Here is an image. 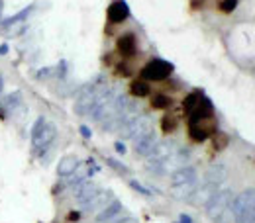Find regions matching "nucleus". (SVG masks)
Masks as SVG:
<instances>
[{
	"mask_svg": "<svg viewBox=\"0 0 255 223\" xmlns=\"http://www.w3.org/2000/svg\"><path fill=\"white\" fill-rule=\"evenodd\" d=\"M55 135H57V128H55V124H51L47 118L39 116V118L35 120V124H33V128H32L33 151H35L39 157H43V155L51 149V143L55 141Z\"/></svg>",
	"mask_w": 255,
	"mask_h": 223,
	"instance_id": "f257e3e1",
	"label": "nucleus"
},
{
	"mask_svg": "<svg viewBox=\"0 0 255 223\" xmlns=\"http://www.w3.org/2000/svg\"><path fill=\"white\" fill-rule=\"evenodd\" d=\"M230 216L236 223H250L255 216V188L240 192L230 206Z\"/></svg>",
	"mask_w": 255,
	"mask_h": 223,
	"instance_id": "f03ea898",
	"label": "nucleus"
},
{
	"mask_svg": "<svg viewBox=\"0 0 255 223\" xmlns=\"http://www.w3.org/2000/svg\"><path fill=\"white\" fill-rule=\"evenodd\" d=\"M232 200H234V194L230 188H220L216 192L206 204V216L212 220L214 223H226L228 216H230V206H232Z\"/></svg>",
	"mask_w": 255,
	"mask_h": 223,
	"instance_id": "7ed1b4c3",
	"label": "nucleus"
},
{
	"mask_svg": "<svg viewBox=\"0 0 255 223\" xmlns=\"http://www.w3.org/2000/svg\"><path fill=\"white\" fill-rule=\"evenodd\" d=\"M218 131L216 126V118H204V120H194L189 122V137H191L194 143H202L206 141L208 137H212L214 133Z\"/></svg>",
	"mask_w": 255,
	"mask_h": 223,
	"instance_id": "20e7f679",
	"label": "nucleus"
},
{
	"mask_svg": "<svg viewBox=\"0 0 255 223\" xmlns=\"http://www.w3.org/2000/svg\"><path fill=\"white\" fill-rule=\"evenodd\" d=\"M98 90H100V86H96V84H87L85 88H81V92L75 100V112L79 116H91V112L95 108Z\"/></svg>",
	"mask_w": 255,
	"mask_h": 223,
	"instance_id": "39448f33",
	"label": "nucleus"
},
{
	"mask_svg": "<svg viewBox=\"0 0 255 223\" xmlns=\"http://www.w3.org/2000/svg\"><path fill=\"white\" fill-rule=\"evenodd\" d=\"M173 73V65L163 59H151L149 63L143 65L141 69V78L143 80H165L167 76H171Z\"/></svg>",
	"mask_w": 255,
	"mask_h": 223,
	"instance_id": "423d86ee",
	"label": "nucleus"
},
{
	"mask_svg": "<svg viewBox=\"0 0 255 223\" xmlns=\"http://www.w3.org/2000/svg\"><path fill=\"white\" fill-rule=\"evenodd\" d=\"M98 194H100V188L96 186L95 182H89V180H85L79 186H75V200L83 210H87V206L95 200Z\"/></svg>",
	"mask_w": 255,
	"mask_h": 223,
	"instance_id": "0eeeda50",
	"label": "nucleus"
},
{
	"mask_svg": "<svg viewBox=\"0 0 255 223\" xmlns=\"http://www.w3.org/2000/svg\"><path fill=\"white\" fill-rule=\"evenodd\" d=\"M108 20L112 24H122L124 20H128L129 16V6L126 4V0H114L110 6H108Z\"/></svg>",
	"mask_w": 255,
	"mask_h": 223,
	"instance_id": "6e6552de",
	"label": "nucleus"
},
{
	"mask_svg": "<svg viewBox=\"0 0 255 223\" xmlns=\"http://www.w3.org/2000/svg\"><path fill=\"white\" fill-rule=\"evenodd\" d=\"M116 49L122 57H133L137 53V39L133 33H122L116 41Z\"/></svg>",
	"mask_w": 255,
	"mask_h": 223,
	"instance_id": "1a4fd4ad",
	"label": "nucleus"
},
{
	"mask_svg": "<svg viewBox=\"0 0 255 223\" xmlns=\"http://www.w3.org/2000/svg\"><path fill=\"white\" fill-rule=\"evenodd\" d=\"M157 143H159V139H157V137H155V133L151 131V133H147V135L139 137L137 141H133V145H135V153H137V155H141V157H149V155L155 151Z\"/></svg>",
	"mask_w": 255,
	"mask_h": 223,
	"instance_id": "9d476101",
	"label": "nucleus"
},
{
	"mask_svg": "<svg viewBox=\"0 0 255 223\" xmlns=\"http://www.w3.org/2000/svg\"><path fill=\"white\" fill-rule=\"evenodd\" d=\"M192 180H198V174H196V168L191 166V164H185V166L177 168V170L171 174V186L185 184V182H192Z\"/></svg>",
	"mask_w": 255,
	"mask_h": 223,
	"instance_id": "9b49d317",
	"label": "nucleus"
},
{
	"mask_svg": "<svg viewBox=\"0 0 255 223\" xmlns=\"http://www.w3.org/2000/svg\"><path fill=\"white\" fill-rule=\"evenodd\" d=\"M120 212H122V202L120 200H112L106 208H102L98 214H96V223H108L112 222V220H116L118 216H120Z\"/></svg>",
	"mask_w": 255,
	"mask_h": 223,
	"instance_id": "f8f14e48",
	"label": "nucleus"
},
{
	"mask_svg": "<svg viewBox=\"0 0 255 223\" xmlns=\"http://www.w3.org/2000/svg\"><path fill=\"white\" fill-rule=\"evenodd\" d=\"M79 166H81V160L77 159L75 155H67V157H63L57 162V174L63 176V178H69L79 170Z\"/></svg>",
	"mask_w": 255,
	"mask_h": 223,
	"instance_id": "ddd939ff",
	"label": "nucleus"
},
{
	"mask_svg": "<svg viewBox=\"0 0 255 223\" xmlns=\"http://www.w3.org/2000/svg\"><path fill=\"white\" fill-rule=\"evenodd\" d=\"M226 176H228V170H226L224 164H212V166L206 170V174H204V182L214 184V186L220 188L224 184V180H226Z\"/></svg>",
	"mask_w": 255,
	"mask_h": 223,
	"instance_id": "4468645a",
	"label": "nucleus"
},
{
	"mask_svg": "<svg viewBox=\"0 0 255 223\" xmlns=\"http://www.w3.org/2000/svg\"><path fill=\"white\" fill-rule=\"evenodd\" d=\"M129 92H131V96H135V98H145V96H149L151 88H149L147 80L139 78V80H131V84H129Z\"/></svg>",
	"mask_w": 255,
	"mask_h": 223,
	"instance_id": "2eb2a0df",
	"label": "nucleus"
},
{
	"mask_svg": "<svg viewBox=\"0 0 255 223\" xmlns=\"http://www.w3.org/2000/svg\"><path fill=\"white\" fill-rule=\"evenodd\" d=\"M2 104H4V108H6V112H14V110H18V108H22V94L18 92V90H14V92H10L8 96H4L2 98Z\"/></svg>",
	"mask_w": 255,
	"mask_h": 223,
	"instance_id": "dca6fc26",
	"label": "nucleus"
},
{
	"mask_svg": "<svg viewBox=\"0 0 255 223\" xmlns=\"http://www.w3.org/2000/svg\"><path fill=\"white\" fill-rule=\"evenodd\" d=\"M202 92H198V90H194V92H191V94H187V98H185V102H183V110H185V114L187 116H191L192 112H194V108L200 104V100H202Z\"/></svg>",
	"mask_w": 255,
	"mask_h": 223,
	"instance_id": "f3484780",
	"label": "nucleus"
},
{
	"mask_svg": "<svg viewBox=\"0 0 255 223\" xmlns=\"http://www.w3.org/2000/svg\"><path fill=\"white\" fill-rule=\"evenodd\" d=\"M32 10H33V4H30V6H26L24 10H20L18 14H14V16H10V18H6L4 20V28H10V26H14V24H18V22H24L30 14H32Z\"/></svg>",
	"mask_w": 255,
	"mask_h": 223,
	"instance_id": "a211bd4d",
	"label": "nucleus"
},
{
	"mask_svg": "<svg viewBox=\"0 0 255 223\" xmlns=\"http://www.w3.org/2000/svg\"><path fill=\"white\" fill-rule=\"evenodd\" d=\"M179 126V118L175 114H165L161 118V131L163 133H173Z\"/></svg>",
	"mask_w": 255,
	"mask_h": 223,
	"instance_id": "6ab92c4d",
	"label": "nucleus"
},
{
	"mask_svg": "<svg viewBox=\"0 0 255 223\" xmlns=\"http://www.w3.org/2000/svg\"><path fill=\"white\" fill-rule=\"evenodd\" d=\"M212 145H214L216 151H224V149L230 145V137H228L224 131H216V133L212 135Z\"/></svg>",
	"mask_w": 255,
	"mask_h": 223,
	"instance_id": "aec40b11",
	"label": "nucleus"
},
{
	"mask_svg": "<svg viewBox=\"0 0 255 223\" xmlns=\"http://www.w3.org/2000/svg\"><path fill=\"white\" fill-rule=\"evenodd\" d=\"M151 106H153L155 110H167V108L173 106V100L167 94H155L153 100H151Z\"/></svg>",
	"mask_w": 255,
	"mask_h": 223,
	"instance_id": "412c9836",
	"label": "nucleus"
},
{
	"mask_svg": "<svg viewBox=\"0 0 255 223\" xmlns=\"http://www.w3.org/2000/svg\"><path fill=\"white\" fill-rule=\"evenodd\" d=\"M218 8L226 14H230L238 8V0H218Z\"/></svg>",
	"mask_w": 255,
	"mask_h": 223,
	"instance_id": "4be33fe9",
	"label": "nucleus"
},
{
	"mask_svg": "<svg viewBox=\"0 0 255 223\" xmlns=\"http://www.w3.org/2000/svg\"><path fill=\"white\" fill-rule=\"evenodd\" d=\"M129 186H131V188H135L137 192H141L143 196H149V190H147L145 186H141L139 182H135V180H131V182H129Z\"/></svg>",
	"mask_w": 255,
	"mask_h": 223,
	"instance_id": "5701e85b",
	"label": "nucleus"
},
{
	"mask_svg": "<svg viewBox=\"0 0 255 223\" xmlns=\"http://www.w3.org/2000/svg\"><path fill=\"white\" fill-rule=\"evenodd\" d=\"M108 164H110V166H114V168H116V170H120V172H124V174H126V172H128V168H126V166H122V164H120V162H118V160H114V159H108Z\"/></svg>",
	"mask_w": 255,
	"mask_h": 223,
	"instance_id": "b1692460",
	"label": "nucleus"
},
{
	"mask_svg": "<svg viewBox=\"0 0 255 223\" xmlns=\"http://www.w3.org/2000/svg\"><path fill=\"white\" fill-rule=\"evenodd\" d=\"M108 223H137V220H133V218H120V220H112V222Z\"/></svg>",
	"mask_w": 255,
	"mask_h": 223,
	"instance_id": "393cba45",
	"label": "nucleus"
},
{
	"mask_svg": "<svg viewBox=\"0 0 255 223\" xmlns=\"http://www.w3.org/2000/svg\"><path fill=\"white\" fill-rule=\"evenodd\" d=\"M177 223H192L191 216H187V214H181V218H179V222Z\"/></svg>",
	"mask_w": 255,
	"mask_h": 223,
	"instance_id": "a878e982",
	"label": "nucleus"
},
{
	"mask_svg": "<svg viewBox=\"0 0 255 223\" xmlns=\"http://www.w3.org/2000/svg\"><path fill=\"white\" fill-rule=\"evenodd\" d=\"M81 133H83V137H91V131H89V128H85V126H81Z\"/></svg>",
	"mask_w": 255,
	"mask_h": 223,
	"instance_id": "bb28decb",
	"label": "nucleus"
},
{
	"mask_svg": "<svg viewBox=\"0 0 255 223\" xmlns=\"http://www.w3.org/2000/svg\"><path fill=\"white\" fill-rule=\"evenodd\" d=\"M8 53V43H2L0 45V55H6Z\"/></svg>",
	"mask_w": 255,
	"mask_h": 223,
	"instance_id": "cd10ccee",
	"label": "nucleus"
},
{
	"mask_svg": "<svg viewBox=\"0 0 255 223\" xmlns=\"http://www.w3.org/2000/svg\"><path fill=\"white\" fill-rule=\"evenodd\" d=\"M204 0H192V8H202Z\"/></svg>",
	"mask_w": 255,
	"mask_h": 223,
	"instance_id": "c85d7f7f",
	"label": "nucleus"
},
{
	"mask_svg": "<svg viewBox=\"0 0 255 223\" xmlns=\"http://www.w3.org/2000/svg\"><path fill=\"white\" fill-rule=\"evenodd\" d=\"M116 151H118V153H126V147H124L122 143H116Z\"/></svg>",
	"mask_w": 255,
	"mask_h": 223,
	"instance_id": "c756f323",
	"label": "nucleus"
},
{
	"mask_svg": "<svg viewBox=\"0 0 255 223\" xmlns=\"http://www.w3.org/2000/svg\"><path fill=\"white\" fill-rule=\"evenodd\" d=\"M75 220H79V214H69V222H75Z\"/></svg>",
	"mask_w": 255,
	"mask_h": 223,
	"instance_id": "7c9ffc66",
	"label": "nucleus"
},
{
	"mask_svg": "<svg viewBox=\"0 0 255 223\" xmlns=\"http://www.w3.org/2000/svg\"><path fill=\"white\" fill-rule=\"evenodd\" d=\"M2 88H4V78H2V74H0V96H2Z\"/></svg>",
	"mask_w": 255,
	"mask_h": 223,
	"instance_id": "2f4dec72",
	"label": "nucleus"
},
{
	"mask_svg": "<svg viewBox=\"0 0 255 223\" xmlns=\"http://www.w3.org/2000/svg\"><path fill=\"white\" fill-rule=\"evenodd\" d=\"M2 8H4V6H2V0H0V14H2Z\"/></svg>",
	"mask_w": 255,
	"mask_h": 223,
	"instance_id": "473e14b6",
	"label": "nucleus"
},
{
	"mask_svg": "<svg viewBox=\"0 0 255 223\" xmlns=\"http://www.w3.org/2000/svg\"><path fill=\"white\" fill-rule=\"evenodd\" d=\"M250 223H255V216H254V220H252V222H250Z\"/></svg>",
	"mask_w": 255,
	"mask_h": 223,
	"instance_id": "72a5a7b5",
	"label": "nucleus"
}]
</instances>
